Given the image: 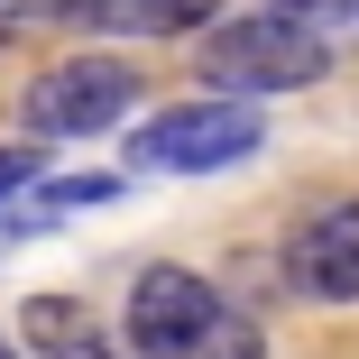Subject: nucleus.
Returning a JSON list of instances; mask_svg holds the SVG:
<instances>
[{
	"label": "nucleus",
	"instance_id": "nucleus-1",
	"mask_svg": "<svg viewBox=\"0 0 359 359\" xmlns=\"http://www.w3.org/2000/svg\"><path fill=\"white\" fill-rule=\"evenodd\" d=\"M267 148V120L258 102H222V93H203V102H166L129 129V175H212V166H240Z\"/></svg>",
	"mask_w": 359,
	"mask_h": 359
},
{
	"label": "nucleus",
	"instance_id": "nucleus-2",
	"mask_svg": "<svg viewBox=\"0 0 359 359\" xmlns=\"http://www.w3.org/2000/svg\"><path fill=\"white\" fill-rule=\"evenodd\" d=\"M194 65H203V83H222V102H249V93H304V83H323L332 74V46L304 37V28H276L258 10V19L203 28Z\"/></svg>",
	"mask_w": 359,
	"mask_h": 359
},
{
	"label": "nucleus",
	"instance_id": "nucleus-3",
	"mask_svg": "<svg viewBox=\"0 0 359 359\" xmlns=\"http://www.w3.org/2000/svg\"><path fill=\"white\" fill-rule=\"evenodd\" d=\"M138 65H120V55H65V65H46V74H28L19 83V129L28 138H93V129H120L129 111H138Z\"/></svg>",
	"mask_w": 359,
	"mask_h": 359
},
{
	"label": "nucleus",
	"instance_id": "nucleus-4",
	"mask_svg": "<svg viewBox=\"0 0 359 359\" xmlns=\"http://www.w3.org/2000/svg\"><path fill=\"white\" fill-rule=\"evenodd\" d=\"M231 313H240V304H231L212 276L157 258V267L129 276V359H203V341L222 332Z\"/></svg>",
	"mask_w": 359,
	"mask_h": 359
},
{
	"label": "nucleus",
	"instance_id": "nucleus-5",
	"mask_svg": "<svg viewBox=\"0 0 359 359\" xmlns=\"http://www.w3.org/2000/svg\"><path fill=\"white\" fill-rule=\"evenodd\" d=\"M276 276H285V295L350 313L359 304V194L304 212V222L285 231V249H276Z\"/></svg>",
	"mask_w": 359,
	"mask_h": 359
},
{
	"label": "nucleus",
	"instance_id": "nucleus-6",
	"mask_svg": "<svg viewBox=\"0 0 359 359\" xmlns=\"http://www.w3.org/2000/svg\"><path fill=\"white\" fill-rule=\"evenodd\" d=\"M19 19L74 37H203L222 0H19Z\"/></svg>",
	"mask_w": 359,
	"mask_h": 359
},
{
	"label": "nucleus",
	"instance_id": "nucleus-7",
	"mask_svg": "<svg viewBox=\"0 0 359 359\" xmlns=\"http://www.w3.org/2000/svg\"><path fill=\"white\" fill-rule=\"evenodd\" d=\"M19 341H28V359H129V350L102 341V323L74 295H28L19 304Z\"/></svg>",
	"mask_w": 359,
	"mask_h": 359
},
{
	"label": "nucleus",
	"instance_id": "nucleus-8",
	"mask_svg": "<svg viewBox=\"0 0 359 359\" xmlns=\"http://www.w3.org/2000/svg\"><path fill=\"white\" fill-rule=\"evenodd\" d=\"M129 175H37L28 184V222H55V212H93V203H120Z\"/></svg>",
	"mask_w": 359,
	"mask_h": 359
},
{
	"label": "nucleus",
	"instance_id": "nucleus-9",
	"mask_svg": "<svg viewBox=\"0 0 359 359\" xmlns=\"http://www.w3.org/2000/svg\"><path fill=\"white\" fill-rule=\"evenodd\" d=\"M267 19L276 28H304L332 46V28H359V0H267Z\"/></svg>",
	"mask_w": 359,
	"mask_h": 359
},
{
	"label": "nucleus",
	"instance_id": "nucleus-10",
	"mask_svg": "<svg viewBox=\"0 0 359 359\" xmlns=\"http://www.w3.org/2000/svg\"><path fill=\"white\" fill-rule=\"evenodd\" d=\"M203 359H267V332H258L249 313H231L222 332H212V341H203Z\"/></svg>",
	"mask_w": 359,
	"mask_h": 359
},
{
	"label": "nucleus",
	"instance_id": "nucleus-11",
	"mask_svg": "<svg viewBox=\"0 0 359 359\" xmlns=\"http://www.w3.org/2000/svg\"><path fill=\"white\" fill-rule=\"evenodd\" d=\"M37 166H46L37 148H0V203H10V194H28V184H37Z\"/></svg>",
	"mask_w": 359,
	"mask_h": 359
},
{
	"label": "nucleus",
	"instance_id": "nucleus-12",
	"mask_svg": "<svg viewBox=\"0 0 359 359\" xmlns=\"http://www.w3.org/2000/svg\"><path fill=\"white\" fill-rule=\"evenodd\" d=\"M0 359H28V350H19V341H0Z\"/></svg>",
	"mask_w": 359,
	"mask_h": 359
},
{
	"label": "nucleus",
	"instance_id": "nucleus-13",
	"mask_svg": "<svg viewBox=\"0 0 359 359\" xmlns=\"http://www.w3.org/2000/svg\"><path fill=\"white\" fill-rule=\"evenodd\" d=\"M0 37H10V28H0Z\"/></svg>",
	"mask_w": 359,
	"mask_h": 359
}]
</instances>
